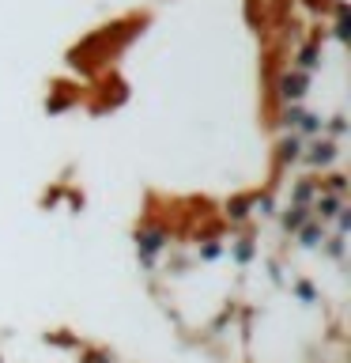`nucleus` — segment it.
Returning <instances> with one entry per match:
<instances>
[{
  "mask_svg": "<svg viewBox=\"0 0 351 363\" xmlns=\"http://www.w3.org/2000/svg\"><path fill=\"white\" fill-rule=\"evenodd\" d=\"M163 250H166V231L163 227H147V231H140V238H136V254H140L144 265H151Z\"/></svg>",
  "mask_w": 351,
  "mask_h": 363,
  "instance_id": "nucleus-1",
  "label": "nucleus"
},
{
  "mask_svg": "<svg viewBox=\"0 0 351 363\" xmlns=\"http://www.w3.org/2000/svg\"><path fill=\"white\" fill-rule=\"evenodd\" d=\"M306 91H310V76L306 72H283V79H280V99L283 102H302L306 99Z\"/></svg>",
  "mask_w": 351,
  "mask_h": 363,
  "instance_id": "nucleus-2",
  "label": "nucleus"
},
{
  "mask_svg": "<svg viewBox=\"0 0 351 363\" xmlns=\"http://www.w3.org/2000/svg\"><path fill=\"white\" fill-rule=\"evenodd\" d=\"M310 212H317L321 220H336V216L347 212V208H344V197H340V193H317Z\"/></svg>",
  "mask_w": 351,
  "mask_h": 363,
  "instance_id": "nucleus-3",
  "label": "nucleus"
},
{
  "mask_svg": "<svg viewBox=\"0 0 351 363\" xmlns=\"http://www.w3.org/2000/svg\"><path fill=\"white\" fill-rule=\"evenodd\" d=\"M302 159L310 167H328V163H336V144L333 140H313L310 152H302Z\"/></svg>",
  "mask_w": 351,
  "mask_h": 363,
  "instance_id": "nucleus-4",
  "label": "nucleus"
},
{
  "mask_svg": "<svg viewBox=\"0 0 351 363\" xmlns=\"http://www.w3.org/2000/svg\"><path fill=\"white\" fill-rule=\"evenodd\" d=\"M313 220V212H310V204H291L287 212H283V231H299V227H306Z\"/></svg>",
  "mask_w": 351,
  "mask_h": 363,
  "instance_id": "nucleus-5",
  "label": "nucleus"
},
{
  "mask_svg": "<svg viewBox=\"0 0 351 363\" xmlns=\"http://www.w3.org/2000/svg\"><path fill=\"white\" fill-rule=\"evenodd\" d=\"M302 152H306V140L299 133H291V136H283V140H280V163H299Z\"/></svg>",
  "mask_w": 351,
  "mask_h": 363,
  "instance_id": "nucleus-6",
  "label": "nucleus"
},
{
  "mask_svg": "<svg viewBox=\"0 0 351 363\" xmlns=\"http://www.w3.org/2000/svg\"><path fill=\"white\" fill-rule=\"evenodd\" d=\"M294 235H299V242H302L306 250H317V246H325V227L317 223V220H310L306 227H299Z\"/></svg>",
  "mask_w": 351,
  "mask_h": 363,
  "instance_id": "nucleus-7",
  "label": "nucleus"
},
{
  "mask_svg": "<svg viewBox=\"0 0 351 363\" xmlns=\"http://www.w3.org/2000/svg\"><path fill=\"white\" fill-rule=\"evenodd\" d=\"M294 65H299V72H313V68L317 65H321V45H302V50H299V61H294Z\"/></svg>",
  "mask_w": 351,
  "mask_h": 363,
  "instance_id": "nucleus-8",
  "label": "nucleus"
},
{
  "mask_svg": "<svg viewBox=\"0 0 351 363\" xmlns=\"http://www.w3.org/2000/svg\"><path fill=\"white\" fill-rule=\"evenodd\" d=\"M317 193H321V186H317L313 178H302L299 186H294V197H291V204H310Z\"/></svg>",
  "mask_w": 351,
  "mask_h": 363,
  "instance_id": "nucleus-9",
  "label": "nucleus"
},
{
  "mask_svg": "<svg viewBox=\"0 0 351 363\" xmlns=\"http://www.w3.org/2000/svg\"><path fill=\"white\" fill-rule=\"evenodd\" d=\"M321 129H325V121L317 118V113H302V121H299V129H294V133H299L302 140H306V136H317Z\"/></svg>",
  "mask_w": 351,
  "mask_h": 363,
  "instance_id": "nucleus-10",
  "label": "nucleus"
},
{
  "mask_svg": "<svg viewBox=\"0 0 351 363\" xmlns=\"http://www.w3.org/2000/svg\"><path fill=\"white\" fill-rule=\"evenodd\" d=\"M249 204H253L249 197H238V201L226 204V216H231L234 223H242V220H249Z\"/></svg>",
  "mask_w": 351,
  "mask_h": 363,
  "instance_id": "nucleus-11",
  "label": "nucleus"
},
{
  "mask_svg": "<svg viewBox=\"0 0 351 363\" xmlns=\"http://www.w3.org/2000/svg\"><path fill=\"white\" fill-rule=\"evenodd\" d=\"M253 254H257L253 238H242V242L234 246V261H238V265H249V261H253Z\"/></svg>",
  "mask_w": 351,
  "mask_h": 363,
  "instance_id": "nucleus-12",
  "label": "nucleus"
},
{
  "mask_svg": "<svg viewBox=\"0 0 351 363\" xmlns=\"http://www.w3.org/2000/svg\"><path fill=\"white\" fill-rule=\"evenodd\" d=\"M328 242V254L333 257H344V235H336V238H325Z\"/></svg>",
  "mask_w": 351,
  "mask_h": 363,
  "instance_id": "nucleus-13",
  "label": "nucleus"
},
{
  "mask_svg": "<svg viewBox=\"0 0 351 363\" xmlns=\"http://www.w3.org/2000/svg\"><path fill=\"white\" fill-rule=\"evenodd\" d=\"M219 254H223V246H219V242H208V246L200 250V257H204V261H215Z\"/></svg>",
  "mask_w": 351,
  "mask_h": 363,
  "instance_id": "nucleus-14",
  "label": "nucleus"
},
{
  "mask_svg": "<svg viewBox=\"0 0 351 363\" xmlns=\"http://www.w3.org/2000/svg\"><path fill=\"white\" fill-rule=\"evenodd\" d=\"M84 363H110V356H106V352H87Z\"/></svg>",
  "mask_w": 351,
  "mask_h": 363,
  "instance_id": "nucleus-15",
  "label": "nucleus"
},
{
  "mask_svg": "<svg viewBox=\"0 0 351 363\" xmlns=\"http://www.w3.org/2000/svg\"><path fill=\"white\" fill-rule=\"evenodd\" d=\"M294 291H299L306 303H313V288H310V284H294Z\"/></svg>",
  "mask_w": 351,
  "mask_h": 363,
  "instance_id": "nucleus-16",
  "label": "nucleus"
},
{
  "mask_svg": "<svg viewBox=\"0 0 351 363\" xmlns=\"http://www.w3.org/2000/svg\"><path fill=\"white\" fill-rule=\"evenodd\" d=\"M344 129H347V125H344V118H333V125H328V133H333V136H340Z\"/></svg>",
  "mask_w": 351,
  "mask_h": 363,
  "instance_id": "nucleus-17",
  "label": "nucleus"
}]
</instances>
